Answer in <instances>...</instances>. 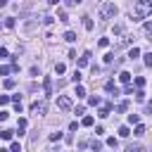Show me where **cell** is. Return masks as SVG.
Wrapping results in <instances>:
<instances>
[{
  "label": "cell",
  "mask_w": 152,
  "mask_h": 152,
  "mask_svg": "<svg viewBox=\"0 0 152 152\" xmlns=\"http://www.w3.org/2000/svg\"><path fill=\"white\" fill-rule=\"evenodd\" d=\"M147 14H152V2H150V0H135V5H133V17H135V19H145Z\"/></svg>",
  "instance_id": "6da1fadb"
},
{
  "label": "cell",
  "mask_w": 152,
  "mask_h": 152,
  "mask_svg": "<svg viewBox=\"0 0 152 152\" xmlns=\"http://www.w3.org/2000/svg\"><path fill=\"white\" fill-rule=\"evenodd\" d=\"M119 14V7L114 5V2H104L102 5V10H100V17L104 19V21H109V19H114Z\"/></svg>",
  "instance_id": "7a4b0ae2"
},
{
  "label": "cell",
  "mask_w": 152,
  "mask_h": 152,
  "mask_svg": "<svg viewBox=\"0 0 152 152\" xmlns=\"http://www.w3.org/2000/svg\"><path fill=\"white\" fill-rule=\"evenodd\" d=\"M31 109H33L36 114H45V112H48V102H45V100H36V102L31 104Z\"/></svg>",
  "instance_id": "3957f363"
},
{
  "label": "cell",
  "mask_w": 152,
  "mask_h": 152,
  "mask_svg": "<svg viewBox=\"0 0 152 152\" xmlns=\"http://www.w3.org/2000/svg\"><path fill=\"white\" fill-rule=\"evenodd\" d=\"M57 107H59V109H64V112H66V109H71V97L59 95V97H57Z\"/></svg>",
  "instance_id": "277c9868"
},
{
  "label": "cell",
  "mask_w": 152,
  "mask_h": 152,
  "mask_svg": "<svg viewBox=\"0 0 152 152\" xmlns=\"http://www.w3.org/2000/svg\"><path fill=\"white\" fill-rule=\"evenodd\" d=\"M88 64H90V52H83L78 57V66H88Z\"/></svg>",
  "instance_id": "5b68a950"
},
{
  "label": "cell",
  "mask_w": 152,
  "mask_h": 152,
  "mask_svg": "<svg viewBox=\"0 0 152 152\" xmlns=\"http://www.w3.org/2000/svg\"><path fill=\"white\" fill-rule=\"evenodd\" d=\"M104 90H107V93H114V95H119V88L114 86V81H107V83H104Z\"/></svg>",
  "instance_id": "8992f818"
},
{
  "label": "cell",
  "mask_w": 152,
  "mask_h": 152,
  "mask_svg": "<svg viewBox=\"0 0 152 152\" xmlns=\"http://www.w3.org/2000/svg\"><path fill=\"white\" fill-rule=\"evenodd\" d=\"M109 112H112V104H104V107L97 112V116H100V119H107V116H109Z\"/></svg>",
  "instance_id": "52a82bcc"
},
{
  "label": "cell",
  "mask_w": 152,
  "mask_h": 152,
  "mask_svg": "<svg viewBox=\"0 0 152 152\" xmlns=\"http://www.w3.org/2000/svg\"><path fill=\"white\" fill-rule=\"evenodd\" d=\"M119 81L128 86V83H131V74H128V71H121V74H119Z\"/></svg>",
  "instance_id": "ba28073f"
},
{
  "label": "cell",
  "mask_w": 152,
  "mask_h": 152,
  "mask_svg": "<svg viewBox=\"0 0 152 152\" xmlns=\"http://www.w3.org/2000/svg\"><path fill=\"white\" fill-rule=\"evenodd\" d=\"M17 131H19V135H24V131H26V119H19V121H17Z\"/></svg>",
  "instance_id": "9c48e42d"
},
{
  "label": "cell",
  "mask_w": 152,
  "mask_h": 152,
  "mask_svg": "<svg viewBox=\"0 0 152 152\" xmlns=\"http://www.w3.org/2000/svg\"><path fill=\"white\" fill-rule=\"evenodd\" d=\"M64 40H66V43H74V40H76V33H74V31H66V33H64Z\"/></svg>",
  "instance_id": "30bf717a"
},
{
  "label": "cell",
  "mask_w": 152,
  "mask_h": 152,
  "mask_svg": "<svg viewBox=\"0 0 152 152\" xmlns=\"http://www.w3.org/2000/svg\"><path fill=\"white\" fill-rule=\"evenodd\" d=\"M135 57H140V50L138 48H131L128 50V59H135Z\"/></svg>",
  "instance_id": "8fae6325"
},
{
  "label": "cell",
  "mask_w": 152,
  "mask_h": 152,
  "mask_svg": "<svg viewBox=\"0 0 152 152\" xmlns=\"http://www.w3.org/2000/svg\"><path fill=\"white\" fill-rule=\"evenodd\" d=\"M119 135H121V138H128V135H131V128H128V126H121V128H119Z\"/></svg>",
  "instance_id": "7c38bea8"
},
{
  "label": "cell",
  "mask_w": 152,
  "mask_h": 152,
  "mask_svg": "<svg viewBox=\"0 0 152 152\" xmlns=\"http://www.w3.org/2000/svg\"><path fill=\"white\" fill-rule=\"evenodd\" d=\"M133 135H145V126H142V124H135V131H133Z\"/></svg>",
  "instance_id": "4fadbf2b"
},
{
  "label": "cell",
  "mask_w": 152,
  "mask_h": 152,
  "mask_svg": "<svg viewBox=\"0 0 152 152\" xmlns=\"http://www.w3.org/2000/svg\"><path fill=\"white\" fill-rule=\"evenodd\" d=\"M62 138H64V133H59V131L50 133V140H52V142H57V140H62Z\"/></svg>",
  "instance_id": "5bb4252c"
},
{
  "label": "cell",
  "mask_w": 152,
  "mask_h": 152,
  "mask_svg": "<svg viewBox=\"0 0 152 152\" xmlns=\"http://www.w3.org/2000/svg\"><path fill=\"white\" fill-rule=\"evenodd\" d=\"M126 152H145V150H142V145H128Z\"/></svg>",
  "instance_id": "9a60e30c"
},
{
  "label": "cell",
  "mask_w": 152,
  "mask_h": 152,
  "mask_svg": "<svg viewBox=\"0 0 152 152\" xmlns=\"http://www.w3.org/2000/svg\"><path fill=\"white\" fill-rule=\"evenodd\" d=\"M81 19H83V26L90 31V28H93V19H90V17H81Z\"/></svg>",
  "instance_id": "2e32d148"
},
{
  "label": "cell",
  "mask_w": 152,
  "mask_h": 152,
  "mask_svg": "<svg viewBox=\"0 0 152 152\" xmlns=\"http://www.w3.org/2000/svg\"><path fill=\"white\" fill-rule=\"evenodd\" d=\"M71 81H74V83H76V86H78V83H81V71H78V69H76V71H74V74H71Z\"/></svg>",
  "instance_id": "e0dca14e"
},
{
  "label": "cell",
  "mask_w": 152,
  "mask_h": 152,
  "mask_svg": "<svg viewBox=\"0 0 152 152\" xmlns=\"http://www.w3.org/2000/svg\"><path fill=\"white\" fill-rule=\"evenodd\" d=\"M0 135H2L5 140H12V135H14V131H7V128H5V131H0Z\"/></svg>",
  "instance_id": "ac0fdd59"
},
{
  "label": "cell",
  "mask_w": 152,
  "mask_h": 152,
  "mask_svg": "<svg viewBox=\"0 0 152 152\" xmlns=\"http://www.w3.org/2000/svg\"><path fill=\"white\" fill-rule=\"evenodd\" d=\"M57 17H59V21H64V24L69 21V17H66V12H64V10H59V12H57Z\"/></svg>",
  "instance_id": "d6986e66"
},
{
  "label": "cell",
  "mask_w": 152,
  "mask_h": 152,
  "mask_svg": "<svg viewBox=\"0 0 152 152\" xmlns=\"http://www.w3.org/2000/svg\"><path fill=\"white\" fill-rule=\"evenodd\" d=\"M14 24H17V21H14L12 17H7V19H5V28H14Z\"/></svg>",
  "instance_id": "ffe728a7"
},
{
  "label": "cell",
  "mask_w": 152,
  "mask_h": 152,
  "mask_svg": "<svg viewBox=\"0 0 152 152\" xmlns=\"http://www.w3.org/2000/svg\"><path fill=\"white\" fill-rule=\"evenodd\" d=\"M64 69H66V66H64L62 62H57V64H55V74H64Z\"/></svg>",
  "instance_id": "44dd1931"
},
{
  "label": "cell",
  "mask_w": 152,
  "mask_h": 152,
  "mask_svg": "<svg viewBox=\"0 0 152 152\" xmlns=\"http://www.w3.org/2000/svg\"><path fill=\"white\" fill-rule=\"evenodd\" d=\"M135 100H138V102H145V93H142V88L135 90Z\"/></svg>",
  "instance_id": "7402d4cb"
},
{
  "label": "cell",
  "mask_w": 152,
  "mask_h": 152,
  "mask_svg": "<svg viewBox=\"0 0 152 152\" xmlns=\"http://www.w3.org/2000/svg\"><path fill=\"white\" fill-rule=\"evenodd\" d=\"M90 147L97 152V150H102V142H100V140H90Z\"/></svg>",
  "instance_id": "603a6c76"
},
{
  "label": "cell",
  "mask_w": 152,
  "mask_h": 152,
  "mask_svg": "<svg viewBox=\"0 0 152 152\" xmlns=\"http://www.w3.org/2000/svg\"><path fill=\"white\" fill-rule=\"evenodd\" d=\"M5 88L12 90V88H14V78H5Z\"/></svg>",
  "instance_id": "cb8c5ba5"
},
{
  "label": "cell",
  "mask_w": 152,
  "mask_h": 152,
  "mask_svg": "<svg viewBox=\"0 0 152 152\" xmlns=\"http://www.w3.org/2000/svg\"><path fill=\"white\" fill-rule=\"evenodd\" d=\"M142 86H145V78H142V76H138V78H135V88H138V90H140V88H142Z\"/></svg>",
  "instance_id": "d4e9b609"
},
{
  "label": "cell",
  "mask_w": 152,
  "mask_h": 152,
  "mask_svg": "<svg viewBox=\"0 0 152 152\" xmlns=\"http://www.w3.org/2000/svg\"><path fill=\"white\" fill-rule=\"evenodd\" d=\"M88 102H90L93 107H97V104H100V97H97V95H93V97H88Z\"/></svg>",
  "instance_id": "484cf974"
},
{
  "label": "cell",
  "mask_w": 152,
  "mask_h": 152,
  "mask_svg": "<svg viewBox=\"0 0 152 152\" xmlns=\"http://www.w3.org/2000/svg\"><path fill=\"white\" fill-rule=\"evenodd\" d=\"M138 121H140L138 114H128V124H138Z\"/></svg>",
  "instance_id": "4316f807"
},
{
  "label": "cell",
  "mask_w": 152,
  "mask_h": 152,
  "mask_svg": "<svg viewBox=\"0 0 152 152\" xmlns=\"http://www.w3.org/2000/svg\"><path fill=\"white\" fill-rule=\"evenodd\" d=\"M81 124H83V126H93V116H90V114H88V116H83V121H81Z\"/></svg>",
  "instance_id": "83f0119b"
},
{
  "label": "cell",
  "mask_w": 152,
  "mask_h": 152,
  "mask_svg": "<svg viewBox=\"0 0 152 152\" xmlns=\"http://www.w3.org/2000/svg\"><path fill=\"white\" fill-rule=\"evenodd\" d=\"M107 145H109L112 150H116V145H119V142H116V138H107Z\"/></svg>",
  "instance_id": "f1b7e54d"
},
{
  "label": "cell",
  "mask_w": 152,
  "mask_h": 152,
  "mask_svg": "<svg viewBox=\"0 0 152 152\" xmlns=\"http://www.w3.org/2000/svg\"><path fill=\"white\" fill-rule=\"evenodd\" d=\"M12 69H14V66H0V76H7Z\"/></svg>",
  "instance_id": "f546056e"
},
{
  "label": "cell",
  "mask_w": 152,
  "mask_h": 152,
  "mask_svg": "<svg viewBox=\"0 0 152 152\" xmlns=\"http://www.w3.org/2000/svg\"><path fill=\"white\" fill-rule=\"evenodd\" d=\"M97 45H100V48H107V45H109V38H100Z\"/></svg>",
  "instance_id": "4dcf8cb0"
},
{
  "label": "cell",
  "mask_w": 152,
  "mask_h": 152,
  "mask_svg": "<svg viewBox=\"0 0 152 152\" xmlns=\"http://www.w3.org/2000/svg\"><path fill=\"white\" fill-rule=\"evenodd\" d=\"M76 95L83 97V95H86V88H83V86H76Z\"/></svg>",
  "instance_id": "1f68e13d"
},
{
  "label": "cell",
  "mask_w": 152,
  "mask_h": 152,
  "mask_svg": "<svg viewBox=\"0 0 152 152\" xmlns=\"http://www.w3.org/2000/svg\"><path fill=\"white\" fill-rule=\"evenodd\" d=\"M116 109H119V112H126V109H128V102H126V100H124V102H119V107H116Z\"/></svg>",
  "instance_id": "d6a6232c"
},
{
  "label": "cell",
  "mask_w": 152,
  "mask_h": 152,
  "mask_svg": "<svg viewBox=\"0 0 152 152\" xmlns=\"http://www.w3.org/2000/svg\"><path fill=\"white\" fill-rule=\"evenodd\" d=\"M142 57H145V64L152 66V52H147V55H142Z\"/></svg>",
  "instance_id": "836d02e7"
},
{
  "label": "cell",
  "mask_w": 152,
  "mask_h": 152,
  "mask_svg": "<svg viewBox=\"0 0 152 152\" xmlns=\"http://www.w3.org/2000/svg\"><path fill=\"white\" fill-rule=\"evenodd\" d=\"M10 100H12V97H10V95H0V104H7V102H10Z\"/></svg>",
  "instance_id": "e575fe53"
},
{
  "label": "cell",
  "mask_w": 152,
  "mask_h": 152,
  "mask_svg": "<svg viewBox=\"0 0 152 152\" xmlns=\"http://www.w3.org/2000/svg\"><path fill=\"white\" fill-rule=\"evenodd\" d=\"M69 7H76V5H81V0H64Z\"/></svg>",
  "instance_id": "d590c367"
},
{
  "label": "cell",
  "mask_w": 152,
  "mask_h": 152,
  "mask_svg": "<svg viewBox=\"0 0 152 152\" xmlns=\"http://www.w3.org/2000/svg\"><path fill=\"white\" fill-rule=\"evenodd\" d=\"M145 33H150V36H152V21H147V24H145Z\"/></svg>",
  "instance_id": "8d00e7d4"
},
{
  "label": "cell",
  "mask_w": 152,
  "mask_h": 152,
  "mask_svg": "<svg viewBox=\"0 0 152 152\" xmlns=\"http://www.w3.org/2000/svg\"><path fill=\"white\" fill-rule=\"evenodd\" d=\"M147 114H152V102H147Z\"/></svg>",
  "instance_id": "74e56055"
},
{
  "label": "cell",
  "mask_w": 152,
  "mask_h": 152,
  "mask_svg": "<svg viewBox=\"0 0 152 152\" xmlns=\"http://www.w3.org/2000/svg\"><path fill=\"white\" fill-rule=\"evenodd\" d=\"M57 2H59V0H48V5H57Z\"/></svg>",
  "instance_id": "f35d334b"
},
{
  "label": "cell",
  "mask_w": 152,
  "mask_h": 152,
  "mask_svg": "<svg viewBox=\"0 0 152 152\" xmlns=\"http://www.w3.org/2000/svg\"><path fill=\"white\" fill-rule=\"evenodd\" d=\"M5 5H7V0H0V7H5Z\"/></svg>",
  "instance_id": "ab89813d"
}]
</instances>
